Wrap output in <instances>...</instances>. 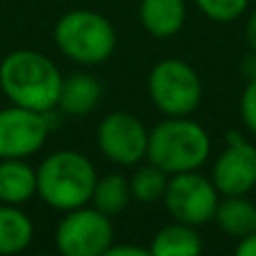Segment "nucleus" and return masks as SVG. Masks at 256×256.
Returning <instances> with one entry per match:
<instances>
[{
	"label": "nucleus",
	"instance_id": "f257e3e1",
	"mask_svg": "<svg viewBox=\"0 0 256 256\" xmlns=\"http://www.w3.org/2000/svg\"><path fill=\"white\" fill-rule=\"evenodd\" d=\"M61 74L48 56L32 50L12 52L0 66V86L16 106L50 112L58 104Z\"/></svg>",
	"mask_w": 256,
	"mask_h": 256
},
{
	"label": "nucleus",
	"instance_id": "f03ea898",
	"mask_svg": "<svg viewBox=\"0 0 256 256\" xmlns=\"http://www.w3.org/2000/svg\"><path fill=\"white\" fill-rule=\"evenodd\" d=\"M97 176L88 158L74 150H58L40 164L36 189L54 209H79L92 198Z\"/></svg>",
	"mask_w": 256,
	"mask_h": 256
},
{
	"label": "nucleus",
	"instance_id": "7ed1b4c3",
	"mask_svg": "<svg viewBox=\"0 0 256 256\" xmlns=\"http://www.w3.org/2000/svg\"><path fill=\"white\" fill-rule=\"evenodd\" d=\"M209 137L198 124L173 117L155 126L148 135V155L150 164L160 166L164 173H184L196 171L209 155Z\"/></svg>",
	"mask_w": 256,
	"mask_h": 256
},
{
	"label": "nucleus",
	"instance_id": "20e7f679",
	"mask_svg": "<svg viewBox=\"0 0 256 256\" xmlns=\"http://www.w3.org/2000/svg\"><path fill=\"white\" fill-rule=\"evenodd\" d=\"M56 45L72 61L97 66L106 61L115 50V30L112 25L94 12H70L56 22Z\"/></svg>",
	"mask_w": 256,
	"mask_h": 256
},
{
	"label": "nucleus",
	"instance_id": "39448f33",
	"mask_svg": "<svg viewBox=\"0 0 256 256\" xmlns=\"http://www.w3.org/2000/svg\"><path fill=\"white\" fill-rule=\"evenodd\" d=\"M148 92L162 112L171 117H184L200 104L202 86L194 68L168 58L153 68L148 79Z\"/></svg>",
	"mask_w": 256,
	"mask_h": 256
},
{
	"label": "nucleus",
	"instance_id": "423d86ee",
	"mask_svg": "<svg viewBox=\"0 0 256 256\" xmlns=\"http://www.w3.org/2000/svg\"><path fill=\"white\" fill-rule=\"evenodd\" d=\"M164 202L171 216L184 225H204L214 220L218 207L216 186L207 178L198 176L194 171L176 173L173 180L166 182Z\"/></svg>",
	"mask_w": 256,
	"mask_h": 256
},
{
	"label": "nucleus",
	"instance_id": "0eeeda50",
	"mask_svg": "<svg viewBox=\"0 0 256 256\" xmlns=\"http://www.w3.org/2000/svg\"><path fill=\"white\" fill-rule=\"evenodd\" d=\"M56 245L66 256H102L112 245V225L99 209H72L56 230Z\"/></svg>",
	"mask_w": 256,
	"mask_h": 256
},
{
	"label": "nucleus",
	"instance_id": "6e6552de",
	"mask_svg": "<svg viewBox=\"0 0 256 256\" xmlns=\"http://www.w3.org/2000/svg\"><path fill=\"white\" fill-rule=\"evenodd\" d=\"M48 112L14 106L0 110V158H25L43 146L50 124Z\"/></svg>",
	"mask_w": 256,
	"mask_h": 256
},
{
	"label": "nucleus",
	"instance_id": "1a4fd4ad",
	"mask_svg": "<svg viewBox=\"0 0 256 256\" xmlns=\"http://www.w3.org/2000/svg\"><path fill=\"white\" fill-rule=\"evenodd\" d=\"M99 148L117 164H137L146 155L148 135L137 117L112 112L99 126Z\"/></svg>",
	"mask_w": 256,
	"mask_h": 256
},
{
	"label": "nucleus",
	"instance_id": "9d476101",
	"mask_svg": "<svg viewBox=\"0 0 256 256\" xmlns=\"http://www.w3.org/2000/svg\"><path fill=\"white\" fill-rule=\"evenodd\" d=\"M230 146L214 166V186L225 196H243L256 184V148L238 132L227 135Z\"/></svg>",
	"mask_w": 256,
	"mask_h": 256
},
{
	"label": "nucleus",
	"instance_id": "9b49d317",
	"mask_svg": "<svg viewBox=\"0 0 256 256\" xmlns=\"http://www.w3.org/2000/svg\"><path fill=\"white\" fill-rule=\"evenodd\" d=\"M140 18L142 25L153 36L166 38L180 32L184 22V2L182 0H142Z\"/></svg>",
	"mask_w": 256,
	"mask_h": 256
},
{
	"label": "nucleus",
	"instance_id": "f8f14e48",
	"mask_svg": "<svg viewBox=\"0 0 256 256\" xmlns=\"http://www.w3.org/2000/svg\"><path fill=\"white\" fill-rule=\"evenodd\" d=\"M36 191V173L20 158H7L0 164V200L7 204H20Z\"/></svg>",
	"mask_w": 256,
	"mask_h": 256
},
{
	"label": "nucleus",
	"instance_id": "ddd939ff",
	"mask_svg": "<svg viewBox=\"0 0 256 256\" xmlns=\"http://www.w3.org/2000/svg\"><path fill=\"white\" fill-rule=\"evenodd\" d=\"M102 88L99 84L88 74H74L61 84V94H58V106L68 115L84 117L97 106Z\"/></svg>",
	"mask_w": 256,
	"mask_h": 256
},
{
	"label": "nucleus",
	"instance_id": "4468645a",
	"mask_svg": "<svg viewBox=\"0 0 256 256\" xmlns=\"http://www.w3.org/2000/svg\"><path fill=\"white\" fill-rule=\"evenodd\" d=\"M200 250H202L200 236L191 230V225H184V222L160 230L150 245L153 256H196Z\"/></svg>",
	"mask_w": 256,
	"mask_h": 256
},
{
	"label": "nucleus",
	"instance_id": "2eb2a0df",
	"mask_svg": "<svg viewBox=\"0 0 256 256\" xmlns=\"http://www.w3.org/2000/svg\"><path fill=\"white\" fill-rule=\"evenodd\" d=\"M216 222L222 232L232 236H243L256 232V207L240 196H230L216 207Z\"/></svg>",
	"mask_w": 256,
	"mask_h": 256
},
{
	"label": "nucleus",
	"instance_id": "dca6fc26",
	"mask_svg": "<svg viewBox=\"0 0 256 256\" xmlns=\"http://www.w3.org/2000/svg\"><path fill=\"white\" fill-rule=\"evenodd\" d=\"M34 227L32 220L14 204L0 207V254H16L30 245Z\"/></svg>",
	"mask_w": 256,
	"mask_h": 256
},
{
	"label": "nucleus",
	"instance_id": "f3484780",
	"mask_svg": "<svg viewBox=\"0 0 256 256\" xmlns=\"http://www.w3.org/2000/svg\"><path fill=\"white\" fill-rule=\"evenodd\" d=\"M128 196H130L128 180L124 176L112 173V176H106L104 180H99L94 184L92 202L94 209H99L106 216H112V214H120L128 204Z\"/></svg>",
	"mask_w": 256,
	"mask_h": 256
},
{
	"label": "nucleus",
	"instance_id": "a211bd4d",
	"mask_svg": "<svg viewBox=\"0 0 256 256\" xmlns=\"http://www.w3.org/2000/svg\"><path fill=\"white\" fill-rule=\"evenodd\" d=\"M166 173L160 166L150 164V166H142L140 171L132 176L130 191L140 202H155V200L164 198L166 191Z\"/></svg>",
	"mask_w": 256,
	"mask_h": 256
},
{
	"label": "nucleus",
	"instance_id": "6ab92c4d",
	"mask_svg": "<svg viewBox=\"0 0 256 256\" xmlns=\"http://www.w3.org/2000/svg\"><path fill=\"white\" fill-rule=\"evenodd\" d=\"M198 7L207 14L209 18L214 20H220V22H227V20H234L236 16L245 12L248 7V0H196Z\"/></svg>",
	"mask_w": 256,
	"mask_h": 256
},
{
	"label": "nucleus",
	"instance_id": "aec40b11",
	"mask_svg": "<svg viewBox=\"0 0 256 256\" xmlns=\"http://www.w3.org/2000/svg\"><path fill=\"white\" fill-rule=\"evenodd\" d=\"M240 110H243V120L248 128L256 132V76H252V81L245 88L243 99H240Z\"/></svg>",
	"mask_w": 256,
	"mask_h": 256
},
{
	"label": "nucleus",
	"instance_id": "412c9836",
	"mask_svg": "<svg viewBox=\"0 0 256 256\" xmlns=\"http://www.w3.org/2000/svg\"><path fill=\"white\" fill-rule=\"evenodd\" d=\"M236 254H240V256H256V232L243 236V240H240L238 248H236Z\"/></svg>",
	"mask_w": 256,
	"mask_h": 256
},
{
	"label": "nucleus",
	"instance_id": "4be33fe9",
	"mask_svg": "<svg viewBox=\"0 0 256 256\" xmlns=\"http://www.w3.org/2000/svg\"><path fill=\"white\" fill-rule=\"evenodd\" d=\"M108 256H146V250L132 248V245H117V248H108Z\"/></svg>",
	"mask_w": 256,
	"mask_h": 256
},
{
	"label": "nucleus",
	"instance_id": "5701e85b",
	"mask_svg": "<svg viewBox=\"0 0 256 256\" xmlns=\"http://www.w3.org/2000/svg\"><path fill=\"white\" fill-rule=\"evenodd\" d=\"M245 34H248V43H250V48H252L254 52H256V14H254L252 18H250Z\"/></svg>",
	"mask_w": 256,
	"mask_h": 256
}]
</instances>
